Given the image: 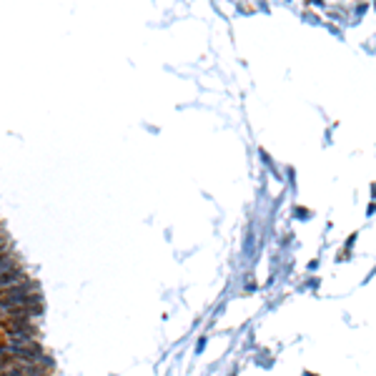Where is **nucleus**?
Masks as SVG:
<instances>
[]
</instances>
